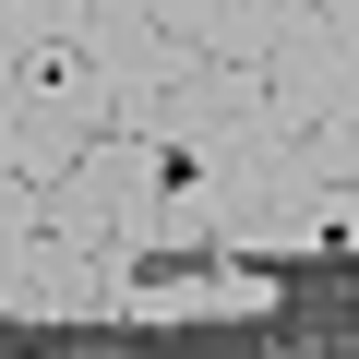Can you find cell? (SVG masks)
Returning <instances> with one entry per match:
<instances>
[{
	"label": "cell",
	"instance_id": "obj_1",
	"mask_svg": "<svg viewBox=\"0 0 359 359\" xmlns=\"http://www.w3.org/2000/svg\"><path fill=\"white\" fill-rule=\"evenodd\" d=\"M108 132H120V84H108V60L84 36L13 48V72H0V168H13V180L48 192V180H72Z\"/></svg>",
	"mask_w": 359,
	"mask_h": 359
},
{
	"label": "cell",
	"instance_id": "obj_2",
	"mask_svg": "<svg viewBox=\"0 0 359 359\" xmlns=\"http://www.w3.org/2000/svg\"><path fill=\"white\" fill-rule=\"evenodd\" d=\"M168 192H180V156H168V144H144V132H108L72 180H48V240L108 252V264H156Z\"/></svg>",
	"mask_w": 359,
	"mask_h": 359
},
{
	"label": "cell",
	"instance_id": "obj_3",
	"mask_svg": "<svg viewBox=\"0 0 359 359\" xmlns=\"http://www.w3.org/2000/svg\"><path fill=\"white\" fill-rule=\"evenodd\" d=\"M144 299V264H108V252H72V240H0V311L13 323H132Z\"/></svg>",
	"mask_w": 359,
	"mask_h": 359
},
{
	"label": "cell",
	"instance_id": "obj_4",
	"mask_svg": "<svg viewBox=\"0 0 359 359\" xmlns=\"http://www.w3.org/2000/svg\"><path fill=\"white\" fill-rule=\"evenodd\" d=\"M287 287L276 276H240V264H204V276H144L132 323H264Z\"/></svg>",
	"mask_w": 359,
	"mask_h": 359
},
{
	"label": "cell",
	"instance_id": "obj_5",
	"mask_svg": "<svg viewBox=\"0 0 359 359\" xmlns=\"http://www.w3.org/2000/svg\"><path fill=\"white\" fill-rule=\"evenodd\" d=\"M108 13V0H0V48H60Z\"/></svg>",
	"mask_w": 359,
	"mask_h": 359
},
{
	"label": "cell",
	"instance_id": "obj_6",
	"mask_svg": "<svg viewBox=\"0 0 359 359\" xmlns=\"http://www.w3.org/2000/svg\"><path fill=\"white\" fill-rule=\"evenodd\" d=\"M335 240H347V252H359V192H347V228H335Z\"/></svg>",
	"mask_w": 359,
	"mask_h": 359
}]
</instances>
